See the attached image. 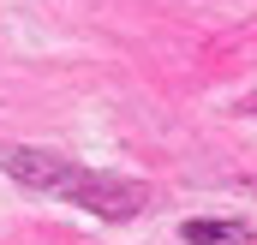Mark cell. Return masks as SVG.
Returning <instances> with one entry per match:
<instances>
[{
    "label": "cell",
    "instance_id": "1",
    "mask_svg": "<svg viewBox=\"0 0 257 245\" xmlns=\"http://www.w3.org/2000/svg\"><path fill=\"white\" fill-rule=\"evenodd\" d=\"M0 168H6L18 185L42 191V197L78 203V209H90V215H108V221L138 215V209H144V197H150L144 185H132V180L96 174V168H78V162L48 156V150H18V144H6V150H0Z\"/></svg>",
    "mask_w": 257,
    "mask_h": 245
},
{
    "label": "cell",
    "instance_id": "2",
    "mask_svg": "<svg viewBox=\"0 0 257 245\" xmlns=\"http://www.w3.org/2000/svg\"><path fill=\"white\" fill-rule=\"evenodd\" d=\"M186 239L192 245H245L239 221H186Z\"/></svg>",
    "mask_w": 257,
    "mask_h": 245
}]
</instances>
